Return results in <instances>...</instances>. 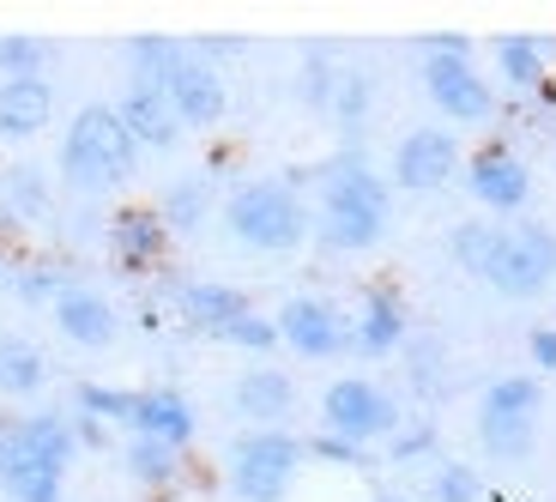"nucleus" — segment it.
<instances>
[{
	"instance_id": "nucleus-1",
	"label": "nucleus",
	"mask_w": 556,
	"mask_h": 502,
	"mask_svg": "<svg viewBox=\"0 0 556 502\" xmlns=\"http://www.w3.org/2000/svg\"><path fill=\"white\" fill-rule=\"evenodd\" d=\"M388 181L376 176L369 164H357V158H333V164L320 170V242L327 249H376L381 230H388Z\"/></svg>"
},
{
	"instance_id": "nucleus-2",
	"label": "nucleus",
	"mask_w": 556,
	"mask_h": 502,
	"mask_svg": "<svg viewBox=\"0 0 556 502\" xmlns=\"http://www.w3.org/2000/svg\"><path fill=\"white\" fill-rule=\"evenodd\" d=\"M134 158H139V146L122 127V115L110 103H85L73 115L67 140H61V176L79 194H110V188H122L134 176Z\"/></svg>"
},
{
	"instance_id": "nucleus-3",
	"label": "nucleus",
	"mask_w": 556,
	"mask_h": 502,
	"mask_svg": "<svg viewBox=\"0 0 556 502\" xmlns=\"http://www.w3.org/2000/svg\"><path fill=\"white\" fill-rule=\"evenodd\" d=\"M224 224L254 254H291L308 237V206L285 181H242L237 194L224 200Z\"/></svg>"
},
{
	"instance_id": "nucleus-4",
	"label": "nucleus",
	"mask_w": 556,
	"mask_h": 502,
	"mask_svg": "<svg viewBox=\"0 0 556 502\" xmlns=\"http://www.w3.org/2000/svg\"><path fill=\"white\" fill-rule=\"evenodd\" d=\"M539 400L544 388L532 376H502L484 388V400H478V442H484V454H496V461H527L532 454V424H539Z\"/></svg>"
},
{
	"instance_id": "nucleus-5",
	"label": "nucleus",
	"mask_w": 556,
	"mask_h": 502,
	"mask_svg": "<svg viewBox=\"0 0 556 502\" xmlns=\"http://www.w3.org/2000/svg\"><path fill=\"white\" fill-rule=\"evenodd\" d=\"M424 91H430V103L442 115H454V122H484V115L496 110V91H490L484 73L472 67V55H466L459 37L424 42Z\"/></svg>"
},
{
	"instance_id": "nucleus-6",
	"label": "nucleus",
	"mask_w": 556,
	"mask_h": 502,
	"mask_svg": "<svg viewBox=\"0 0 556 502\" xmlns=\"http://www.w3.org/2000/svg\"><path fill=\"white\" fill-rule=\"evenodd\" d=\"M308 448L285 430H249L230 448V485L242 502H285V490L296 485V466H303Z\"/></svg>"
},
{
	"instance_id": "nucleus-7",
	"label": "nucleus",
	"mask_w": 556,
	"mask_h": 502,
	"mask_svg": "<svg viewBox=\"0 0 556 502\" xmlns=\"http://www.w3.org/2000/svg\"><path fill=\"white\" fill-rule=\"evenodd\" d=\"M478 279L496 285L502 297H539L544 285L556 279V237H551V230H539V224H520V230L502 224Z\"/></svg>"
},
{
	"instance_id": "nucleus-8",
	"label": "nucleus",
	"mask_w": 556,
	"mask_h": 502,
	"mask_svg": "<svg viewBox=\"0 0 556 502\" xmlns=\"http://www.w3.org/2000/svg\"><path fill=\"white\" fill-rule=\"evenodd\" d=\"M320 418H327V436H339V442H351V448H369V442H381V436H393L400 405L388 400L381 381L345 376L320 393Z\"/></svg>"
},
{
	"instance_id": "nucleus-9",
	"label": "nucleus",
	"mask_w": 556,
	"mask_h": 502,
	"mask_svg": "<svg viewBox=\"0 0 556 502\" xmlns=\"http://www.w3.org/2000/svg\"><path fill=\"white\" fill-rule=\"evenodd\" d=\"M61 473L67 466L25 430V424H7L0 430V490L13 502H61Z\"/></svg>"
},
{
	"instance_id": "nucleus-10",
	"label": "nucleus",
	"mask_w": 556,
	"mask_h": 502,
	"mask_svg": "<svg viewBox=\"0 0 556 502\" xmlns=\"http://www.w3.org/2000/svg\"><path fill=\"white\" fill-rule=\"evenodd\" d=\"M459 170V146L447 127H412L400 146H393V181L412 188V194H435L447 188V176Z\"/></svg>"
},
{
	"instance_id": "nucleus-11",
	"label": "nucleus",
	"mask_w": 556,
	"mask_h": 502,
	"mask_svg": "<svg viewBox=\"0 0 556 502\" xmlns=\"http://www.w3.org/2000/svg\"><path fill=\"white\" fill-rule=\"evenodd\" d=\"M278 339L303 357H339V351H351V322L327 297H291L278 315Z\"/></svg>"
},
{
	"instance_id": "nucleus-12",
	"label": "nucleus",
	"mask_w": 556,
	"mask_h": 502,
	"mask_svg": "<svg viewBox=\"0 0 556 502\" xmlns=\"http://www.w3.org/2000/svg\"><path fill=\"white\" fill-rule=\"evenodd\" d=\"M466 188H472V200L490 212H520L532 200V176L508 146H484V152L466 164Z\"/></svg>"
},
{
	"instance_id": "nucleus-13",
	"label": "nucleus",
	"mask_w": 556,
	"mask_h": 502,
	"mask_svg": "<svg viewBox=\"0 0 556 502\" xmlns=\"http://www.w3.org/2000/svg\"><path fill=\"white\" fill-rule=\"evenodd\" d=\"M405 339H412V315H405L400 291L376 285V291L363 297L357 322H351V351H363V357H388V351L405 346Z\"/></svg>"
},
{
	"instance_id": "nucleus-14",
	"label": "nucleus",
	"mask_w": 556,
	"mask_h": 502,
	"mask_svg": "<svg viewBox=\"0 0 556 502\" xmlns=\"http://www.w3.org/2000/svg\"><path fill=\"white\" fill-rule=\"evenodd\" d=\"M122 127L134 134V146H157V152H169V146L181 140V115H176V103H169V91L164 85H127L122 91Z\"/></svg>"
},
{
	"instance_id": "nucleus-15",
	"label": "nucleus",
	"mask_w": 556,
	"mask_h": 502,
	"mask_svg": "<svg viewBox=\"0 0 556 502\" xmlns=\"http://www.w3.org/2000/svg\"><path fill=\"white\" fill-rule=\"evenodd\" d=\"M164 91H169V103H176L181 127H212L224 115V79H218L212 61L194 55V49H188V61L164 79Z\"/></svg>"
},
{
	"instance_id": "nucleus-16",
	"label": "nucleus",
	"mask_w": 556,
	"mask_h": 502,
	"mask_svg": "<svg viewBox=\"0 0 556 502\" xmlns=\"http://www.w3.org/2000/svg\"><path fill=\"white\" fill-rule=\"evenodd\" d=\"M134 436H146V442H164V448H188L194 442V405H188V393L176 388H146L134 400Z\"/></svg>"
},
{
	"instance_id": "nucleus-17",
	"label": "nucleus",
	"mask_w": 556,
	"mask_h": 502,
	"mask_svg": "<svg viewBox=\"0 0 556 502\" xmlns=\"http://www.w3.org/2000/svg\"><path fill=\"white\" fill-rule=\"evenodd\" d=\"M55 322H61V334L73 339V346H110L115 339V303L103 291H91V285H67V291L55 297Z\"/></svg>"
},
{
	"instance_id": "nucleus-18",
	"label": "nucleus",
	"mask_w": 556,
	"mask_h": 502,
	"mask_svg": "<svg viewBox=\"0 0 556 502\" xmlns=\"http://www.w3.org/2000/svg\"><path fill=\"white\" fill-rule=\"evenodd\" d=\"M55 115L49 79H0V140H30Z\"/></svg>"
},
{
	"instance_id": "nucleus-19",
	"label": "nucleus",
	"mask_w": 556,
	"mask_h": 502,
	"mask_svg": "<svg viewBox=\"0 0 556 502\" xmlns=\"http://www.w3.org/2000/svg\"><path fill=\"white\" fill-rule=\"evenodd\" d=\"M110 249H115V261H122V266H152L157 254L169 249L164 212H146V206L122 212V218L110 224Z\"/></svg>"
},
{
	"instance_id": "nucleus-20",
	"label": "nucleus",
	"mask_w": 556,
	"mask_h": 502,
	"mask_svg": "<svg viewBox=\"0 0 556 502\" xmlns=\"http://www.w3.org/2000/svg\"><path fill=\"white\" fill-rule=\"evenodd\" d=\"M291 405H296V388H291L285 369H273V363H266V369H249V376H237V412H242V418H254L261 430H273Z\"/></svg>"
},
{
	"instance_id": "nucleus-21",
	"label": "nucleus",
	"mask_w": 556,
	"mask_h": 502,
	"mask_svg": "<svg viewBox=\"0 0 556 502\" xmlns=\"http://www.w3.org/2000/svg\"><path fill=\"white\" fill-rule=\"evenodd\" d=\"M176 303L200 334H224V327H237L242 315H249V297L230 291V285H181Z\"/></svg>"
},
{
	"instance_id": "nucleus-22",
	"label": "nucleus",
	"mask_w": 556,
	"mask_h": 502,
	"mask_svg": "<svg viewBox=\"0 0 556 502\" xmlns=\"http://www.w3.org/2000/svg\"><path fill=\"white\" fill-rule=\"evenodd\" d=\"M42 388H49V357L25 334H0V393L7 400H30Z\"/></svg>"
},
{
	"instance_id": "nucleus-23",
	"label": "nucleus",
	"mask_w": 556,
	"mask_h": 502,
	"mask_svg": "<svg viewBox=\"0 0 556 502\" xmlns=\"http://www.w3.org/2000/svg\"><path fill=\"white\" fill-rule=\"evenodd\" d=\"M127 473L139 478V485H169L176 478V448H164V442H146V436H134L127 442Z\"/></svg>"
},
{
	"instance_id": "nucleus-24",
	"label": "nucleus",
	"mask_w": 556,
	"mask_h": 502,
	"mask_svg": "<svg viewBox=\"0 0 556 502\" xmlns=\"http://www.w3.org/2000/svg\"><path fill=\"white\" fill-rule=\"evenodd\" d=\"M496 67H502V79H508V85H539L544 79V55H539V42H532V37H508V42H502Z\"/></svg>"
},
{
	"instance_id": "nucleus-25",
	"label": "nucleus",
	"mask_w": 556,
	"mask_h": 502,
	"mask_svg": "<svg viewBox=\"0 0 556 502\" xmlns=\"http://www.w3.org/2000/svg\"><path fill=\"white\" fill-rule=\"evenodd\" d=\"M42 67H49V42L0 37V73H7V79H42Z\"/></svg>"
},
{
	"instance_id": "nucleus-26",
	"label": "nucleus",
	"mask_w": 556,
	"mask_h": 502,
	"mask_svg": "<svg viewBox=\"0 0 556 502\" xmlns=\"http://www.w3.org/2000/svg\"><path fill=\"white\" fill-rule=\"evenodd\" d=\"M134 400H139V393H115V388H98V381H85V388H79V412L91 424L110 418V424H127V430H134Z\"/></svg>"
},
{
	"instance_id": "nucleus-27",
	"label": "nucleus",
	"mask_w": 556,
	"mask_h": 502,
	"mask_svg": "<svg viewBox=\"0 0 556 502\" xmlns=\"http://www.w3.org/2000/svg\"><path fill=\"white\" fill-rule=\"evenodd\" d=\"M484 497V485H478L472 466H459V461H442L430 473V502H478Z\"/></svg>"
},
{
	"instance_id": "nucleus-28",
	"label": "nucleus",
	"mask_w": 556,
	"mask_h": 502,
	"mask_svg": "<svg viewBox=\"0 0 556 502\" xmlns=\"http://www.w3.org/2000/svg\"><path fill=\"white\" fill-rule=\"evenodd\" d=\"M200 212H206V181H176L164 194V224L169 230H194Z\"/></svg>"
},
{
	"instance_id": "nucleus-29",
	"label": "nucleus",
	"mask_w": 556,
	"mask_h": 502,
	"mask_svg": "<svg viewBox=\"0 0 556 502\" xmlns=\"http://www.w3.org/2000/svg\"><path fill=\"white\" fill-rule=\"evenodd\" d=\"M327 110L339 115V127H357L363 115H369V79H363V73H339L333 103H327Z\"/></svg>"
},
{
	"instance_id": "nucleus-30",
	"label": "nucleus",
	"mask_w": 556,
	"mask_h": 502,
	"mask_svg": "<svg viewBox=\"0 0 556 502\" xmlns=\"http://www.w3.org/2000/svg\"><path fill=\"white\" fill-rule=\"evenodd\" d=\"M218 339H230V346H242V351H261V357H266V351L278 346V322H266V315H254V309H249V315H242L237 327H224Z\"/></svg>"
},
{
	"instance_id": "nucleus-31",
	"label": "nucleus",
	"mask_w": 556,
	"mask_h": 502,
	"mask_svg": "<svg viewBox=\"0 0 556 502\" xmlns=\"http://www.w3.org/2000/svg\"><path fill=\"white\" fill-rule=\"evenodd\" d=\"M490 242H496V224H459V230H454V254H459V266H472V273H484Z\"/></svg>"
},
{
	"instance_id": "nucleus-32",
	"label": "nucleus",
	"mask_w": 556,
	"mask_h": 502,
	"mask_svg": "<svg viewBox=\"0 0 556 502\" xmlns=\"http://www.w3.org/2000/svg\"><path fill=\"white\" fill-rule=\"evenodd\" d=\"M7 188H13V206L18 212H37L42 206V176H37V170H13V176H7Z\"/></svg>"
},
{
	"instance_id": "nucleus-33",
	"label": "nucleus",
	"mask_w": 556,
	"mask_h": 502,
	"mask_svg": "<svg viewBox=\"0 0 556 502\" xmlns=\"http://www.w3.org/2000/svg\"><path fill=\"white\" fill-rule=\"evenodd\" d=\"M435 430L430 424H412V436H393V461H412V454H430Z\"/></svg>"
},
{
	"instance_id": "nucleus-34",
	"label": "nucleus",
	"mask_w": 556,
	"mask_h": 502,
	"mask_svg": "<svg viewBox=\"0 0 556 502\" xmlns=\"http://www.w3.org/2000/svg\"><path fill=\"white\" fill-rule=\"evenodd\" d=\"M308 454H320V461H357L363 448L339 442V436H320V442H308Z\"/></svg>"
},
{
	"instance_id": "nucleus-35",
	"label": "nucleus",
	"mask_w": 556,
	"mask_h": 502,
	"mask_svg": "<svg viewBox=\"0 0 556 502\" xmlns=\"http://www.w3.org/2000/svg\"><path fill=\"white\" fill-rule=\"evenodd\" d=\"M532 357H539V369H556V327H539V334H532Z\"/></svg>"
},
{
	"instance_id": "nucleus-36",
	"label": "nucleus",
	"mask_w": 556,
	"mask_h": 502,
	"mask_svg": "<svg viewBox=\"0 0 556 502\" xmlns=\"http://www.w3.org/2000/svg\"><path fill=\"white\" fill-rule=\"evenodd\" d=\"M381 502H405V497H381Z\"/></svg>"
}]
</instances>
